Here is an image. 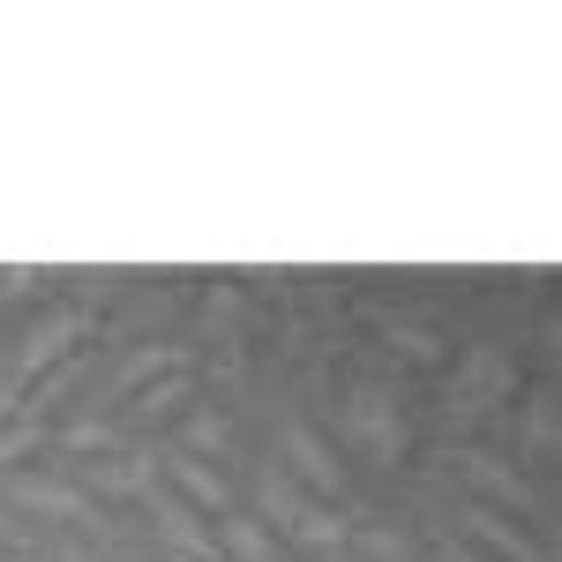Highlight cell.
<instances>
[{
    "label": "cell",
    "instance_id": "1",
    "mask_svg": "<svg viewBox=\"0 0 562 562\" xmlns=\"http://www.w3.org/2000/svg\"><path fill=\"white\" fill-rule=\"evenodd\" d=\"M458 525H465V548H473V555H487V562H555L518 518H503V510H487V503H465V510H458Z\"/></svg>",
    "mask_w": 562,
    "mask_h": 562
},
{
    "label": "cell",
    "instance_id": "2",
    "mask_svg": "<svg viewBox=\"0 0 562 562\" xmlns=\"http://www.w3.org/2000/svg\"><path fill=\"white\" fill-rule=\"evenodd\" d=\"M285 458H293V473H285V480H293L301 495H346V465H338V450L307 428V420H285Z\"/></svg>",
    "mask_w": 562,
    "mask_h": 562
},
{
    "label": "cell",
    "instance_id": "3",
    "mask_svg": "<svg viewBox=\"0 0 562 562\" xmlns=\"http://www.w3.org/2000/svg\"><path fill=\"white\" fill-rule=\"evenodd\" d=\"M458 465H465V480H473L480 495H487V510H503V518H518V510H540L532 480H525L510 458H495V450H465Z\"/></svg>",
    "mask_w": 562,
    "mask_h": 562
},
{
    "label": "cell",
    "instance_id": "4",
    "mask_svg": "<svg viewBox=\"0 0 562 562\" xmlns=\"http://www.w3.org/2000/svg\"><path fill=\"white\" fill-rule=\"evenodd\" d=\"M8 503L15 510H38V518H60V525H105L98 518V503H90L76 480H8Z\"/></svg>",
    "mask_w": 562,
    "mask_h": 562
},
{
    "label": "cell",
    "instance_id": "5",
    "mask_svg": "<svg viewBox=\"0 0 562 562\" xmlns=\"http://www.w3.org/2000/svg\"><path fill=\"white\" fill-rule=\"evenodd\" d=\"M346 428L360 435V442H368V450H375V458H383V465H397V458H405V420H397V405H390V390H360V397H352L346 405Z\"/></svg>",
    "mask_w": 562,
    "mask_h": 562
},
{
    "label": "cell",
    "instance_id": "6",
    "mask_svg": "<svg viewBox=\"0 0 562 562\" xmlns=\"http://www.w3.org/2000/svg\"><path fill=\"white\" fill-rule=\"evenodd\" d=\"M150 518H158V532L173 540V555H188V562H217V532L180 495H166V487H150Z\"/></svg>",
    "mask_w": 562,
    "mask_h": 562
},
{
    "label": "cell",
    "instance_id": "7",
    "mask_svg": "<svg viewBox=\"0 0 562 562\" xmlns=\"http://www.w3.org/2000/svg\"><path fill=\"white\" fill-rule=\"evenodd\" d=\"M166 473H173V487L188 495V510H211V518H225V510H233V487H225V473H211L203 458L173 450V458H166Z\"/></svg>",
    "mask_w": 562,
    "mask_h": 562
},
{
    "label": "cell",
    "instance_id": "8",
    "mask_svg": "<svg viewBox=\"0 0 562 562\" xmlns=\"http://www.w3.org/2000/svg\"><path fill=\"white\" fill-rule=\"evenodd\" d=\"M76 338H83V315H45L38 330L23 338V352H15V383H23V375H38V368H53Z\"/></svg>",
    "mask_w": 562,
    "mask_h": 562
},
{
    "label": "cell",
    "instance_id": "9",
    "mask_svg": "<svg viewBox=\"0 0 562 562\" xmlns=\"http://www.w3.org/2000/svg\"><path fill=\"white\" fill-rule=\"evenodd\" d=\"M217 555H233V562H278V540L262 532L256 510H225V518H217Z\"/></svg>",
    "mask_w": 562,
    "mask_h": 562
},
{
    "label": "cell",
    "instance_id": "10",
    "mask_svg": "<svg viewBox=\"0 0 562 562\" xmlns=\"http://www.w3.org/2000/svg\"><path fill=\"white\" fill-rule=\"evenodd\" d=\"M375 330H383V346L397 360H413V368H442V338L420 330V323H397V315H375Z\"/></svg>",
    "mask_w": 562,
    "mask_h": 562
},
{
    "label": "cell",
    "instance_id": "11",
    "mask_svg": "<svg viewBox=\"0 0 562 562\" xmlns=\"http://www.w3.org/2000/svg\"><path fill=\"white\" fill-rule=\"evenodd\" d=\"M188 360L195 352L188 346H143V352H128V368H121V390H143V383H158V375H188Z\"/></svg>",
    "mask_w": 562,
    "mask_h": 562
},
{
    "label": "cell",
    "instance_id": "12",
    "mask_svg": "<svg viewBox=\"0 0 562 562\" xmlns=\"http://www.w3.org/2000/svg\"><path fill=\"white\" fill-rule=\"evenodd\" d=\"M188 397H195L188 375H158V383L135 390V413H143V420H180V413H188Z\"/></svg>",
    "mask_w": 562,
    "mask_h": 562
},
{
    "label": "cell",
    "instance_id": "13",
    "mask_svg": "<svg viewBox=\"0 0 562 562\" xmlns=\"http://www.w3.org/2000/svg\"><path fill=\"white\" fill-rule=\"evenodd\" d=\"M180 450H188V458H225V450H233V420H225V413H188V420H180Z\"/></svg>",
    "mask_w": 562,
    "mask_h": 562
},
{
    "label": "cell",
    "instance_id": "14",
    "mask_svg": "<svg viewBox=\"0 0 562 562\" xmlns=\"http://www.w3.org/2000/svg\"><path fill=\"white\" fill-rule=\"evenodd\" d=\"M150 465H158V458H143V450H135V458H113V465L90 473V487H98V495H150Z\"/></svg>",
    "mask_w": 562,
    "mask_h": 562
},
{
    "label": "cell",
    "instance_id": "15",
    "mask_svg": "<svg viewBox=\"0 0 562 562\" xmlns=\"http://www.w3.org/2000/svg\"><path fill=\"white\" fill-rule=\"evenodd\" d=\"M352 540H360L375 562H405L413 555V540H405V532H383V525H368V532H352Z\"/></svg>",
    "mask_w": 562,
    "mask_h": 562
},
{
    "label": "cell",
    "instance_id": "16",
    "mask_svg": "<svg viewBox=\"0 0 562 562\" xmlns=\"http://www.w3.org/2000/svg\"><path fill=\"white\" fill-rule=\"evenodd\" d=\"M60 450H113V428L105 420H68L60 428Z\"/></svg>",
    "mask_w": 562,
    "mask_h": 562
},
{
    "label": "cell",
    "instance_id": "17",
    "mask_svg": "<svg viewBox=\"0 0 562 562\" xmlns=\"http://www.w3.org/2000/svg\"><path fill=\"white\" fill-rule=\"evenodd\" d=\"M38 442H45V428H8V435H0V465H15V458H31Z\"/></svg>",
    "mask_w": 562,
    "mask_h": 562
},
{
    "label": "cell",
    "instance_id": "18",
    "mask_svg": "<svg viewBox=\"0 0 562 562\" xmlns=\"http://www.w3.org/2000/svg\"><path fill=\"white\" fill-rule=\"evenodd\" d=\"M532 442H540V450H555V413H548V405H532Z\"/></svg>",
    "mask_w": 562,
    "mask_h": 562
},
{
    "label": "cell",
    "instance_id": "19",
    "mask_svg": "<svg viewBox=\"0 0 562 562\" xmlns=\"http://www.w3.org/2000/svg\"><path fill=\"white\" fill-rule=\"evenodd\" d=\"M442 562H487V555H473L465 540H442Z\"/></svg>",
    "mask_w": 562,
    "mask_h": 562
},
{
    "label": "cell",
    "instance_id": "20",
    "mask_svg": "<svg viewBox=\"0 0 562 562\" xmlns=\"http://www.w3.org/2000/svg\"><path fill=\"white\" fill-rule=\"evenodd\" d=\"M8 405H15V383H8V375H0V420H8Z\"/></svg>",
    "mask_w": 562,
    "mask_h": 562
}]
</instances>
